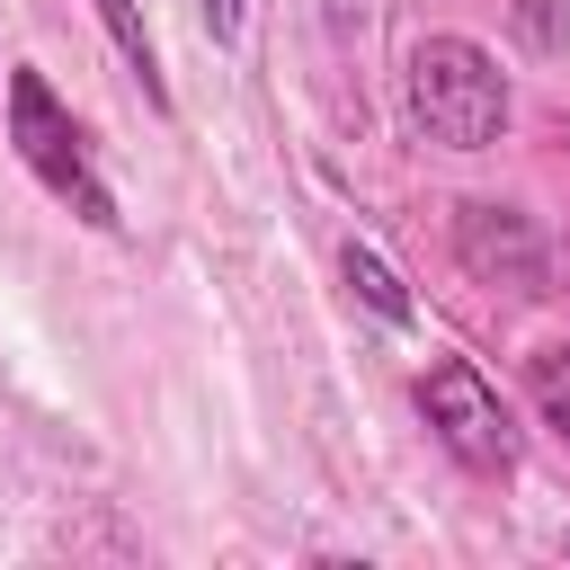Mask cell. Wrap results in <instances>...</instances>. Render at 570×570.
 <instances>
[{"label": "cell", "mask_w": 570, "mask_h": 570, "mask_svg": "<svg viewBox=\"0 0 570 570\" xmlns=\"http://www.w3.org/2000/svg\"><path fill=\"white\" fill-rule=\"evenodd\" d=\"M196 18H205V36H214V45H232V36H240V18H249V0H196Z\"/></svg>", "instance_id": "cell-8"}, {"label": "cell", "mask_w": 570, "mask_h": 570, "mask_svg": "<svg viewBox=\"0 0 570 570\" xmlns=\"http://www.w3.org/2000/svg\"><path fill=\"white\" fill-rule=\"evenodd\" d=\"M419 419L436 428V445L463 472H508L517 463V428H508V410H499V392L472 356H436L419 374Z\"/></svg>", "instance_id": "cell-3"}, {"label": "cell", "mask_w": 570, "mask_h": 570, "mask_svg": "<svg viewBox=\"0 0 570 570\" xmlns=\"http://www.w3.org/2000/svg\"><path fill=\"white\" fill-rule=\"evenodd\" d=\"M401 107L445 151H490L508 134V71L472 36H419L401 62Z\"/></svg>", "instance_id": "cell-1"}, {"label": "cell", "mask_w": 570, "mask_h": 570, "mask_svg": "<svg viewBox=\"0 0 570 570\" xmlns=\"http://www.w3.org/2000/svg\"><path fill=\"white\" fill-rule=\"evenodd\" d=\"M454 258H463L472 285H508V294H543L552 285V249H543L534 214H517V205H481L472 196L454 214Z\"/></svg>", "instance_id": "cell-4"}, {"label": "cell", "mask_w": 570, "mask_h": 570, "mask_svg": "<svg viewBox=\"0 0 570 570\" xmlns=\"http://www.w3.org/2000/svg\"><path fill=\"white\" fill-rule=\"evenodd\" d=\"M98 27L116 36L125 71L142 80V98H151V107H169V80H160V53H151V27H142V9H134V0H98Z\"/></svg>", "instance_id": "cell-6"}, {"label": "cell", "mask_w": 570, "mask_h": 570, "mask_svg": "<svg viewBox=\"0 0 570 570\" xmlns=\"http://www.w3.org/2000/svg\"><path fill=\"white\" fill-rule=\"evenodd\" d=\"M374 0H321V18H330V36H356V18H365Z\"/></svg>", "instance_id": "cell-9"}, {"label": "cell", "mask_w": 570, "mask_h": 570, "mask_svg": "<svg viewBox=\"0 0 570 570\" xmlns=\"http://www.w3.org/2000/svg\"><path fill=\"white\" fill-rule=\"evenodd\" d=\"M338 276H347V294H356V303H365V312H374L383 330H410V321H419L410 285H401V276H392V267H383V258H374L365 240H347V249H338Z\"/></svg>", "instance_id": "cell-5"}, {"label": "cell", "mask_w": 570, "mask_h": 570, "mask_svg": "<svg viewBox=\"0 0 570 570\" xmlns=\"http://www.w3.org/2000/svg\"><path fill=\"white\" fill-rule=\"evenodd\" d=\"M0 98H9V89H0Z\"/></svg>", "instance_id": "cell-10"}, {"label": "cell", "mask_w": 570, "mask_h": 570, "mask_svg": "<svg viewBox=\"0 0 570 570\" xmlns=\"http://www.w3.org/2000/svg\"><path fill=\"white\" fill-rule=\"evenodd\" d=\"M534 410H543L552 436H570V338L534 356Z\"/></svg>", "instance_id": "cell-7"}, {"label": "cell", "mask_w": 570, "mask_h": 570, "mask_svg": "<svg viewBox=\"0 0 570 570\" xmlns=\"http://www.w3.org/2000/svg\"><path fill=\"white\" fill-rule=\"evenodd\" d=\"M9 151L36 169V187L53 196V205H71L89 232H125V214H116V187L98 178V160H89V142H80V125H71V107L53 98V80L45 71H9Z\"/></svg>", "instance_id": "cell-2"}]
</instances>
